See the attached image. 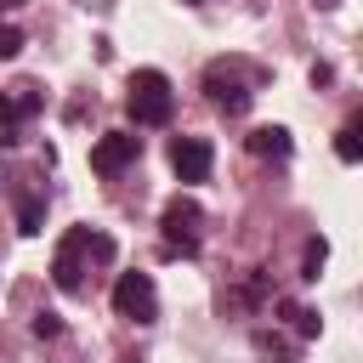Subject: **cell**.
I'll use <instances>...</instances> for the list:
<instances>
[{"mask_svg":"<svg viewBox=\"0 0 363 363\" xmlns=\"http://www.w3.org/2000/svg\"><path fill=\"white\" fill-rule=\"evenodd\" d=\"M17 51H23V28L0 23V62H6V57H17Z\"/></svg>","mask_w":363,"mask_h":363,"instance_id":"15","label":"cell"},{"mask_svg":"<svg viewBox=\"0 0 363 363\" xmlns=\"http://www.w3.org/2000/svg\"><path fill=\"white\" fill-rule=\"evenodd\" d=\"M210 164H216V147L204 136H176L170 142V170L182 182H210Z\"/></svg>","mask_w":363,"mask_h":363,"instance_id":"6","label":"cell"},{"mask_svg":"<svg viewBox=\"0 0 363 363\" xmlns=\"http://www.w3.org/2000/svg\"><path fill=\"white\" fill-rule=\"evenodd\" d=\"M34 113H40V91H34V85H11V91H0V142L11 147V142H17V125L34 119Z\"/></svg>","mask_w":363,"mask_h":363,"instance_id":"7","label":"cell"},{"mask_svg":"<svg viewBox=\"0 0 363 363\" xmlns=\"http://www.w3.org/2000/svg\"><path fill=\"white\" fill-rule=\"evenodd\" d=\"M204 91H210V102H216V108H227V113H244V108L255 102V91H250L244 79H233V74H227V62H210Z\"/></svg>","mask_w":363,"mask_h":363,"instance_id":"8","label":"cell"},{"mask_svg":"<svg viewBox=\"0 0 363 363\" xmlns=\"http://www.w3.org/2000/svg\"><path fill=\"white\" fill-rule=\"evenodd\" d=\"M289 130L284 125H261V130H250V153L255 159H289Z\"/></svg>","mask_w":363,"mask_h":363,"instance_id":"9","label":"cell"},{"mask_svg":"<svg viewBox=\"0 0 363 363\" xmlns=\"http://www.w3.org/2000/svg\"><path fill=\"white\" fill-rule=\"evenodd\" d=\"M204 221V210L193 204V199H170L164 204V216H159V227H164V255H199V227Z\"/></svg>","mask_w":363,"mask_h":363,"instance_id":"4","label":"cell"},{"mask_svg":"<svg viewBox=\"0 0 363 363\" xmlns=\"http://www.w3.org/2000/svg\"><path fill=\"white\" fill-rule=\"evenodd\" d=\"M34 335H40V340H57V335H62V318H57V312H34Z\"/></svg>","mask_w":363,"mask_h":363,"instance_id":"14","label":"cell"},{"mask_svg":"<svg viewBox=\"0 0 363 363\" xmlns=\"http://www.w3.org/2000/svg\"><path fill=\"white\" fill-rule=\"evenodd\" d=\"M244 301H250V306L267 301V272H250V278H244Z\"/></svg>","mask_w":363,"mask_h":363,"instance_id":"16","label":"cell"},{"mask_svg":"<svg viewBox=\"0 0 363 363\" xmlns=\"http://www.w3.org/2000/svg\"><path fill=\"white\" fill-rule=\"evenodd\" d=\"M130 119L136 125H170V113H176V96H170V79L159 74V68H136L130 74Z\"/></svg>","mask_w":363,"mask_h":363,"instance_id":"2","label":"cell"},{"mask_svg":"<svg viewBox=\"0 0 363 363\" xmlns=\"http://www.w3.org/2000/svg\"><path fill=\"white\" fill-rule=\"evenodd\" d=\"M187 6H193V0H187Z\"/></svg>","mask_w":363,"mask_h":363,"instance_id":"18","label":"cell"},{"mask_svg":"<svg viewBox=\"0 0 363 363\" xmlns=\"http://www.w3.org/2000/svg\"><path fill=\"white\" fill-rule=\"evenodd\" d=\"M85 261H113V238L91 233V227H68L62 244H57V255H51V284L74 295L85 284Z\"/></svg>","mask_w":363,"mask_h":363,"instance_id":"1","label":"cell"},{"mask_svg":"<svg viewBox=\"0 0 363 363\" xmlns=\"http://www.w3.org/2000/svg\"><path fill=\"white\" fill-rule=\"evenodd\" d=\"M323 261H329V244H323V238H312V244H306V255H301V278H306V284H318Z\"/></svg>","mask_w":363,"mask_h":363,"instance_id":"12","label":"cell"},{"mask_svg":"<svg viewBox=\"0 0 363 363\" xmlns=\"http://www.w3.org/2000/svg\"><path fill=\"white\" fill-rule=\"evenodd\" d=\"M278 312H284V318L295 323V335H301V340H312V335L323 329V318H318L312 306H295V301H278Z\"/></svg>","mask_w":363,"mask_h":363,"instance_id":"10","label":"cell"},{"mask_svg":"<svg viewBox=\"0 0 363 363\" xmlns=\"http://www.w3.org/2000/svg\"><path fill=\"white\" fill-rule=\"evenodd\" d=\"M17 6H23V0H0V17H6V11H17Z\"/></svg>","mask_w":363,"mask_h":363,"instance_id":"17","label":"cell"},{"mask_svg":"<svg viewBox=\"0 0 363 363\" xmlns=\"http://www.w3.org/2000/svg\"><path fill=\"white\" fill-rule=\"evenodd\" d=\"M40 227H45V204L40 199H23L17 204V233H40Z\"/></svg>","mask_w":363,"mask_h":363,"instance_id":"13","label":"cell"},{"mask_svg":"<svg viewBox=\"0 0 363 363\" xmlns=\"http://www.w3.org/2000/svg\"><path fill=\"white\" fill-rule=\"evenodd\" d=\"M136 153H142V136L136 130H108V136L91 142V170L96 176H119L125 164H136Z\"/></svg>","mask_w":363,"mask_h":363,"instance_id":"5","label":"cell"},{"mask_svg":"<svg viewBox=\"0 0 363 363\" xmlns=\"http://www.w3.org/2000/svg\"><path fill=\"white\" fill-rule=\"evenodd\" d=\"M113 312L130 318V323H153L159 318V289L147 272H119L113 278Z\"/></svg>","mask_w":363,"mask_h":363,"instance_id":"3","label":"cell"},{"mask_svg":"<svg viewBox=\"0 0 363 363\" xmlns=\"http://www.w3.org/2000/svg\"><path fill=\"white\" fill-rule=\"evenodd\" d=\"M357 136H363V130H357V119L335 130V153H340V164H357V159H363V142H357Z\"/></svg>","mask_w":363,"mask_h":363,"instance_id":"11","label":"cell"}]
</instances>
